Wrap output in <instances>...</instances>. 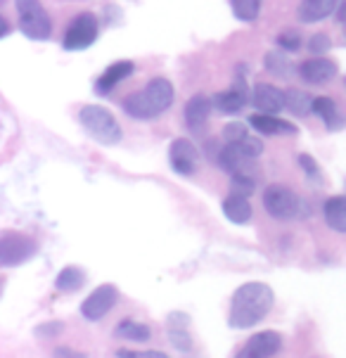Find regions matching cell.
<instances>
[{
  "label": "cell",
  "mask_w": 346,
  "mask_h": 358,
  "mask_svg": "<svg viewBox=\"0 0 346 358\" xmlns=\"http://www.w3.org/2000/svg\"><path fill=\"white\" fill-rule=\"evenodd\" d=\"M275 294L266 282H247L242 285L238 292L233 294L230 301V318L228 323L235 330H247V327L257 325L271 313Z\"/></svg>",
  "instance_id": "obj_1"
},
{
  "label": "cell",
  "mask_w": 346,
  "mask_h": 358,
  "mask_svg": "<svg viewBox=\"0 0 346 358\" xmlns=\"http://www.w3.org/2000/svg\"><path fill=\"white\" fill-rule=\"evenodd\" d=\"M171 105H173V86L168 78H161V76L152 78L143 90H138V93H133L124 100L126 114L133 119H143V121L159 117V114L166 112Z\"/></svg>",
  "instance_id": "obj_2"
},
{
  "label": "cell",
  "mask_w": 346,
  "mask_h": 358,
  "mask_svg": "<svg viewBox=\"0 0 346 358\" xmlns=\"http://www.w3.org/2000/svg\"><path fill=\"white\" fill-rule=\"evenodd\" d=\"M78 121L93 141L102 145H117L121 141V126L107 107L86 105L78 112Z\"/></svg>",
  "instance_id": "obj_3"
},
{
  "label": "cell",
  "mask_w": 346,
  "mask_h": 358,
  "mask_svg": "<svg viewBox=\"0 0 346 358\" xmlns=\"http://www.w3.org/2000/svg\"><path fill=\"white\" fill-rule=\"evenodd\" d=\"M17 15H20V29L31 41H45L52 31V22L48 17L41 0H15Z\"/></svg>",
  "instance_id": "obj_4"
},
{
  "label": "cell",
  "mask_w": 346,
  "mask_h": 358,
  "mask_svg": "<svg viewBox=\"0 0 346 358\" xmlns=\"http://www.w3.org/2000/svg\"><path fill=\"white\" fill-rule=\"evenodd\" d=\"M98 31H100V22L98 17L93 15V12H81V15H76L71 24L66 27V34H64V50H86L95 43V38H98Z\"/></svg>",
  "instance_id": "obj_5"
},
{
  "label": "cell",
  "mask_w": 346,
  "mask_h": 358,
  "mask_svg": "<svg viewBox=\"0 0 346 358\" xmlns=\"http://www.w3.org/2000/svg\"><path fill=\"white\" fill-rule=\"evenodd\" d=\"M36 254V242L24 233L17 230H5L0 235V266L3 268H12L29 261Z\"/></svg>",
  "instance_id": "obj_6"
},
{
  "label": "cell",
  "mask_w": 346,
  "mask_h": 358,
  "mask_svg": "<svg viewBox=\"0 0 346 358\" xmlns=\"http://www.w3.org/2000/svg\"><path fill=\"white\" fill-rule=\"evenodd\" d=\"M299 206H301L299 197H296L289 187L268 185L264 190V209L268 211L273 218H280V221L294 218L296 211H299Z\"/></svg>",
  "instance_id": "obj_7"
},
{
  "label": "cell",
  "mask_w": 346,
  "mask_h": 358,
  "mask_svg": "<svg viewBox=\"0 0 346 358\" xmlns=\"http://www.w3.org/2000/svg\"><path fill=\"white\" fill-rule=\"evenodd\" d=\"M119 299V289L114 285H100L98 289H93L86 301L81 304V313L86 315L88 320H100L112 311L114 304Z\"/></svg>",
  "instance_id": "obj_8"
},
{
  "label": "cell",
  "mask_w": 346,
  "mask_h": 358,
  "mask_svg": "<svg viewBox=\"0 0 346 358\" xmlns=\"http://www.w3.org/2000/svg\"><path fill=\"white\" fill-rule=\"evenodd\" d=\"M171 169L180 176H192L197 171V148L187 138H175L168 148Z\"/></svg>",
  "instance_id": "obj_9"
},
{
  "label": "cell",
  "mask_w": 346,
  "mask_h": 358,
  "mask_svg": "<svg viewBox=\"0 0 346 358\" xmlns=\"http://www.w3.org/2000/svg\"><path fill=\"white\" fill-rule=\"evenodd\" d=\"M339 66L335 59L330 57H311L306 59V62L299 64V74L306 83H311V86H323V83L332 81V78L337 76Z\"/></svg>",
  "instance_id": "obj_10"
},
{
  "label": "cell",
  "mask_w": 346,
  "mask_h": 358,
  "mask_svg": "<svg viewBox=\"0 0 346 358\" xmlns=\"http://www.w3.org/2000/svg\"><path fill=\"white\" fill-rule=\"evenodd\" d=\"M249 102V93H247V83L245 78H238V83H233V88L223 90V93H216L211 98V105H214L218 112L223 114H238L240 109H245V105Z\"/></svg>",
  "instance_id": "obj_11"
},
{
  "label": "cell",
  "mask_w": 346,
  "mask_h": 358,
  "mask_svg": "<svg viewBox=\"0 0 346 358\" xmlns=\"http://www.w3.org/2000/svg\"><path fill=\"white\" fill-rule=\"evenodd\" d=\"M252 102L261 114H277L284 109V90L271 86V83H257Z\"/></svg>",
  "instance_id": "obj_12"
},
{
  "label": "cell",
  "mask_w": 346,
  "mask_h": 358,
  "mask_svg": "<svg viewBox=\"0 0 346 358\" xmlns=\"http://www.w3.org/2000/svg\"><path fill=\"white\" fill-rule=\"evenodd\" d=\"M133 71H136V64H133L131 59H119V62L109 64L107 69L102 71V76L98 78V83H95V93H100V95L112 93V90L117 88L124 78H129Z\"/></svg>",
  "instance_id": "obj_13"
},
{
  "label": "cell",
  "mask_w": 346,
  "mask_h": 358,
  "mask_svg": "<svg viewBox=\"0 0 346 358\" xmlns=\"http://www.w3.org/2000/svg\"><path fill=\"white\" fill-rule=\"evenodd\" d=\"M168 342L173 344L178 351H190L192 349V337H190V315L183 311H175L168 315L166 323Z\"/></svg>",
  "instance_id": "obj_14"
},
{
  "label": "cell",
  "mask_w": 346,
  "mask_h": 358,
  "mask_svg": "<svg viewBox=\"0 0 346 358\" xmlns=\"http://www.w3.org/2000/svg\"><path fill=\"white\" fill-rule=\"evenodd\" d=\"M249 126L257 129L259 133H264V136H294L296 133L294 124L275 117V114H261V112L252 114V117H249Z\"/></svg>",
  "instance_id": "obj_15"
},
{
  "label": "cell",
  "mask_w": 346,
  "mask_h": 358,
  "mask_svg": "<svg viewBox=\"0 0 346 358\" xmlns=\"http://www.w3.org/2000/svg\"><path fill=\"white\" fill-rule=\"evenodd\" d=\"M211 109H214V105H211L209 95H202V93L192 95V98L187 100V105H185V124L190 126L192 131L202 129V126L211 117Z\"/></svg>",
  "instance_id": "obj_16"
},
{
  "label": "cell",
  "mask_w": 346,
  "mask_h": 358,
  "mask_svg": "<svg viewBox=\"0 0 346 358\" xmlns=\"http://www.w3.org/2000/svg\"><path fill=\"white\" fill-rule=\"evenodd\" d=\"M339 5V0H301L299 3V20L303 24H315V22H323L327 17L335 12V8Z\"/></svg>",
  "instance_id": "obj_17"
},
{
  "label": "cell",
  "mask_w": 346,
  "mask_h": 358,
  "mask_svg": "<svg viewBox=\"0 0 346 358\" xmlns=\"http://www.w3.org/2000/svg\"><path fill=\"white\" fill-rule=\"evenodd\" d=\"M280 347H282V337L273 330H264V332H257V335L249 339L245 349L252 351V354H257L259 358H268L273 354H277Z\"/></svg>",
  "instance_id": "obj_18"
},
{
  "label": "cell",
  "mask_w": 346,
  "mask_h": 358,
  "mask_svg": "<svg viewBox=\"0 0 346 358\" xmlns=\"http://www.w3.org/2000/svg\"><path fill=\"white\" fill-rule=\"evenodd\" d=\"M311 112L318 114V117L325 121L327 129H332V131H339L344 126V119L337 109V102L332 98H327V95H320V98L311 100Z\"/></svg>",
  "instance_id": "obj_19"
},
{
  "label": "cell",
  "mask_w": 346,
  "mask_h": 358,
  "mask_svg": "<svg viewBox=\"0 0 346 358\" xmlns=\"http://www.w3.org/2000/svg\"><path fill=\"white\" fill-rule=\"evenodd\" d=\"M223 214H226L228 221L242 226V223H247L249 218H252L254 209H252V204H249V199L245 195L233 192V195H228L226 199H223Z\"/></svg>",
  "instance_id": "obj_20"
},
{
  "label": "cell",
  "mask_w": 346,
  "mask_h": 358,
  "mask_svg": "<svg viewBox=\"0 0 346 358\" xmlns=\"http://www.w3.org/2000/svg\"><path fill=\"white\" fill-rule=\"evenodd\" d=\"M323 211H325L327 226L332 230H337V233H346V197L342 195L330 197L325 202Z\"/></svg>",
  "instance_id": "obj_21"
},
{
  "label": "cell",
  "mask_w": 346,
  "mask_h": 358,
  "mask_svg": "<svg viewBox=\"0 0 346 358\" xmlns=\"http://www.w3.org/2000/svg\"><path fill=\"white\" fill-rule=\"evenodd\" d=\"M83 282H86V273L81 268H76V266H66V268L59 271L57 280H55V287H57L59 292H76Z\"/></svg>",
  "instance_id": "obj_22"
},
{
  "label": "cell",
  "mask_w": 346,
  "mask_h": 358,
  "mask_svg": "<svg viewBox=\"0 0 346 358\" xmlns=\"http://www.w3.org/2000/svg\"><path fill=\"white\" fill-rule=\"evenodd\" d=\"M114 335L121 339H131V342H147L150 339V327L138 320H121L114 330Z\"/></svg>",
  "instance_id": "obj_23"
},
{
  "label": "cell",
  "mask_w": 346,
  "mask_h": 358,
  "mask_svg": "<svg viewBox=\"0 0 346 358\" xmlns=\"http://www.w3.org/2000/svg\"><path fill=\"white\" fill-rule=\"evenodd\" d=\"M311 100L313 98H308V95L299 88L284 90V107H289V112L299 114V117L311 112Z\"/></svg>",
  "instance_id": "obj_24"
},
{
  "label": "cell",
  "mask_w": 346,
  "mask_h": 358,
  "mask_svg": "<svg viewBox=\"0 0 346 358\" xmlns=\"http://www.w3.org/2000/svg\"><path fill=\"white\" fill-rule=\"evenodd\" d=\"M261 3L264 0H230L233 5V15L238 17L240 22H254L261 12Z\"/></svg>",
  "instance_id": "obj_25"
},
{
  "label": "cell",
  "mask_w": 346,
  "mask_h": 358,
  "mask_svg": "<svg viewBox=\"0 0 346 358\" xmlns=\"http://www.w3.org/2000/svg\"><path fill=\"white\" fill-rule=\"evenodd\" d=\"M266 69L273 71L275 76H287L289 59L284 57V52H268L266 55Z\"/></svg>",
  "instance_id": "obj_26"
},
{
  "label": "cell",
  "mask_w": 346,
  "mask_h": 358,
  "mask_svg": "<svg viewBox=\"0 0 346 358\" xmlns=\"http://www.w3.org/2000/svg\"><path fill=\"white\" fill-rule=\"evenodd\" d=\"M277 45H280L284 52H296L301 48V34L296 31V29H284V31L277 36Z\"/></svg>",
  "instance_id": "obj_27"
},
{
  "label": "cell",
  "mask_w": 346,
  "mask_h": 358,
  "mask_svg": "<svg viewBox=\"0 0 346 358\" xmlns=\"http://www.w3.org/2000/svg\"><path fill=\"white\" fill-rule=\"evenodd\" d=\"M235 145H238V148L249 157V159H257V157H259L261 152H264V143H261L259 138L249 136V133H247L245 138H242L240 143H235Z\"/></svg>",
  "instance_id": "obj_28"
},
{
  "label": "cell",
  "mask_w": 346,
  "mask_h": 358,
  "mask_svg": "<svg viewBox=\"0 0 346 358\" xmlns=\"http://www.w3.org/2000/svg\"><path fill=\"white\" fill-rule=\"evenodd\" d=\"M247 129L245 124H238V121H233V124H228L226 129H223V138H226V143H240L242 138L247 136Z\"/></svg>",
  "instance_id": "obj_29"
},
{
  "label": "cell",
  "mask_w": 346,
  "mask_h": 358,
  "mask_svg": "<svg viewBox=\"0 0 346 358\" xmlns=\"http://www.w3.org/2000/svg\"><path fill=\"white\" fill-rule=\"evenodd\" d=\"M332 48V41L327 38V34H313L308 38V50L311 52H327Z\"/></svg>",
  "instance_id": "obj_30"
},
{
  "label": "cell",
  "mask_w": 346,
  "mask_h": 358,
  "mask_svg": "<svg viewBox=\"0 0 346 358\" xmlns=\"http://www.w3.org/2000/svg\"><path fill=\"white\" fill-rule=\"evenodd\" d=\"M299 164H301L303 171H306V176H311L315 183H320V169L311 155H299Z\"/></svg>",
  "instance_id": "obj_31"
},
{
  "label": "cell",
  "mask_w": 346,
  "mask_h": 358,
  "mask_svg": "<svg viewBox=\"0 0 346 358\" xmlns=\"http://www.w3.org/2000/svg\"><path fill=\"white\" fill-rule=\"evenodd\" d=\"M117 356L119 358H168L161 351H129V349H121Z\"/></svg>",
  "instance_id": "obj_32"
},
{
  "label": "cell",
  "mask_w": 346,
  "mask_h": 358,
  "mask_svg": "<svg viewBox=\"0 0 346 358\" xmlns=\"http://www.w3.org/2000/svg\"><path fill=\"white\" fill-rule=\"evenodd\" d=\"M52 358H86V354H81V351H76L71 347H57Z\"/></svg>",
  "instance_id": "obj_33"
},
{
  "label": "cell",
  "mask_w": 346,
  "mask_h": 358,
  "mask_svg": "<svg viewBox=\"0 0 346 358\" xmlns=\"http://www.w3.org/2000/svg\"><path fill=\"white\" fill-rule=\"evenodd\" d=\"M8 34H10V24H8V20H5L3 15H0V38H5Z\"/></svg>",
  "instance_id": "obj_34"
},
{
  "label": "cell",
  "mask_w": 346,
  "mask_h": 358,
  "mask_svg": "<svg viewBox=\"0 0 346 358\" xmlns=\"http://www.w3.org/2000/svg\"><path fill=\"white\" fill-rule=\"evenodd\" d=\"M235 358H259V356H257V354H252V351H247V349H242Z\"/></svg>",
  "instance_id": "obj_35"
}]
</instances>
